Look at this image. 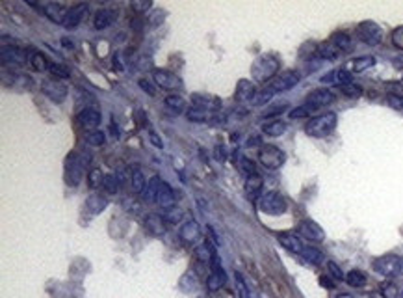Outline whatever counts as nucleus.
<instances>
[{"label":"nucleus","mask_w":403,"mask_h":298,"mask_svg":"<svg viewBox=\"0 0 403 298\" xmlns=\"http://www.w3.org/2000/svg\"><path fill=\"white\" fill-rule=\"evenodd\" d=\"M331 43L336 47L340 53H348L353 49V43H351V38L346 32H336L331 36Z\"/></svg>","instance_id":"27"},{"label":"nucleus","mask_w":403,"mask_h":298,"mask_svg":"<svg viewBox=\"0 0 403 298\" xmlns=\"http://www.w3.org/2000/svg\"><path fill=\"white\" fill-rule=\"evenodd\" d=\"M138 84H140V88H142V90L147 93V95H150V97H154V95H156L154 86H152V84H150L147 79H140V80H138Z\"/></svg>","instance_id":"52"},{"label":"nucleus","mask_w":403,"mask_h":298,"mask_svg":"<svg viewBox=\"0 0 403 298\" xmlns=\"http://www.w3.org/2000/svg\"><path fill=\"white\" fill-rule=\"evenodd\" d=\"M279 71V60L275 58L273 54H262L253 62L251 67V75L256 82H268L273 77H277Z\"/></svg>","instance_id":"3"},{"label":"nucleus","mask_w":403,"mask_h":298,"mask_svg":"<svg viewBox=\"0 0 403 298\" xmlns=\"http://www.w3.org/2000/svg\"><path fill=\"white\" fill-rule=\"evenodd\" d=\"M240 168H242V172L246 173L247 177L256 173V168H254L253 160H249V159H242V166H240Z\"/></svg>","instance_id":"49"},{"label":"nucleus","mask_w":403,"mask_h":298,"mask_svg":"<svg viewBox=\"0 0 403 298\" xmlns=\"http://www.w3.org/2000/svg\"><path fill=\"white\" fill-rule=\"evenodd\" d=\"M272 97H273V93L266 88V90H262V92H258V93H256V95H254L253 103H254V105H256V106H262V105H266V103H268V101H270V99H272Z\"/></svg>","instance_id":"48"},{"label":"nucleus","mask_w":403,"mask_h":298,"mask_svg":"<svg viewBox=\"0 0 403 298\" xmlns=\"http://www.w3.org/2000/svg\"><path fill=\"white\" fill-rule=\"evenodd\" d=\"M386 101H388L390 106H394V108H398V110H402L403 108V99L400 97V95H388Z\"/></svg>","instance_id":"53"},{"label":"nucleus","mask_w":403,"mask_h":298,"mask_svg":"<svg viewBox=\"0 0 403 298\" xmlns=\"http://www.w3.org/2000/svg\"><path fill=\"white\" fill-rule=\"evenodd\" d=\"M173 188L164 181L160 175H154V177L149 181V185L145 188V199L149 201H156L158 205L166 207H173V201H175V196H173Z\"/></svg>","instance_id":"1"},{"label":"nucleus","mask_w":403,"mask_h":298,"mask_svg":"<svg viewBox=\"0 0 403 298\" xmlns=\"http://www.w3.org/2000/svg\"><path fill=\"white\" fill-rule=\"evenodd\" d=\"M299 73L298 71H284V73H280V75H277L275 79L272 80V84L268 86V90L275 95V93H280V92H288V90H292L296 84L299 82Z\"/></svg>","instance_id":"8"},{"label":"nucleus","mask_w":403,"mask_h":298,"mask_svg":"<svg viewBox=\"0 0 403 298\" xmlns=\"http://www.w3.org/2000/svg\"><path fill=\"white\" fill-rule=\"evenodd\" d=\"M324 82H332V84H338V86L342 88L346 84H351V80H353V75L350 71H346V69H336V71H331L329 75H325Z\"/></svg>","instance_id":"23"},{"label":"nucleus","mask_w":403,"mask_h":298,"mask_svg":"<svg viewBox=\"0 0 403 298\" xmlns=\"http://www.w3.org/2000/svg\"><path fill=\"white\" fill-rule=\"evenodd\" d=\"M130 183H132L134 192H143V190L147 188V183H145L143 172H140V170H134V172H132V179H130Z\"/></svg>","instance_id":"39"},{"label":"nucleus","mask_w":403,"mask_h":298,"mask_svg":"<svg viewBox=\"0 0 403 298\" xmlns=\"http://www.w3.org/2000/svg\"><path fill=\"white\" fill-rule=\"evenodd\" d=\"M262 186H264V181H262V177H260L258 173L249 175V177L246 179V192L249 194L251 198L258 196L260 190H262Z\"/></svg>","instance_id":"28"},{"label":"nucleus","mask_w":403,"mask_h":298,"mask_svg":"<svg viewBox=\"0 0 403 298\" xmlns=\"http://www.w3.org/2000/svg\"><path fill=\"white\" fill-rule=\"evenodd\" d=\"M192 103L195 108H201V110H216L221 106V99L214 97V95H206V93H194L192 95Z\"/></svg>","instance_id":"20"},{"label":"nucleus","mask_w":403,"mask_h":298,"mask_svg":"<svg viewBox=\"0 0 403 298\" xmlns=\"http://www.w3.org/2000/svg\"><path fill=\"white\" fill-rule=\"evenodd\" d=\"M28 62H30V66H32L36 71H45V69L50 67V64H48L45 58V54L38 53V51H32V53H30Z\"/></svg>","instance_id":"33"},{"label":"nucleus","mask_w":403,"mask_h":298,"mask_svg":"<svg viewBox=\"0 0 403 298\" xmlns=\"http://www.w3.org/2000/svg\"><path fill=\"white\" fill-rule=\"evenodd\" d=\"M164 21V12L162 10H160V12H154V14H152V17H150V23H152V25H156V23H162Z\"/></svg>","instance_id":"56"},{"label":"nucleus","mask_w":403,"mask_h":298,"mask_svg":"<svg viewBox=\"0 0 403 298\" xmlns=\"http://www.w3.org/2000/svg\"><path fill=\"white\" fill-rule=\"evenodd\" d=\"M88 179H90V186H91V188H97L98 185H102L104 175H102V172H100L98 168H93V170L90 172V175H88Z\"/></svg>","instance_id":"47"},{"label":"nucleus","mask_w":403,"mask_h":298,"mask_svg":"<svg viewBox=\"0 0 403 298\" xmlns=\"http://www.w3.org/2000/svg\"><path fill=\"white\" fill-rule=\"evenodd\" d=\"M195 259H197L201 265L208 266L210 263H214V261H216V255L212 253L210 246L201 244V246H197V250H195Z\"/></svg>","instance_id":"31"},{"label":"nucleus","mask_w":403,"mask_h":298,"mask_svg":"<svg viewBox=\"0 0 403 298\" xmlns=\"http://www.w3.org/2000/svg\"><path fill=\"white\" fill-rule=\"evenodd\" d=\"M234 285H236V292L238 298H251V292L247 289V281L244 279L240 272H234Z\"/></svg>","instance_id":"37"},{"label":"nucleus","mask_w":403,"mask_h":298,"mask_svg":"<svg viewBox=\"0 0 403 298\" xmlns=\"http://www.w3.org/2000/svg\"><path fill=\"white\" fill-rule=\"evenodd\" d=\"M225 281H227V276H225V272H223V268H214V272L210 274L206 278V289L208 291H212V292H216V291H220L221 287L225 285Z\"/></svg>","instance_id":"24"},{"label":"nucleus","mask_w":403,"mask_h":298,"mask_svg":"<svg viewBox=\"0 0 403 298\" xmlns=\"http://www.w3.org/2000/svg\"><path fill=\"white\" fill-rule=\"evenodd\" d=\"M78 121L88 131H97V127L100 125V112L95 108H84L78 114Z\"/></svg>","instance_id":"18"},{"label":"nucleus","mask_w":403,"mask_h":298,"mask_svg":"<svg viewBox=\"0 0 403 298\" xmlns=\"http://www.w3.org/2000/svg\"><path fill=\"white\" fill-rule=\"evenodd\" d=\"M286 129H288V125H286L284 121H280V119H273V121H270V123H266V125L262 127L264 134H268V136H282L286 133Z\"/></svg>","instance_id":"29"},{"label":"nucleus","mask_w":403,"mask_h":298,"mask_svg":"<svg viewBox=\"0 0 403 298\" xmlns=\"http://www.w3.org/2000/svg\"><path fill=\"white\" fill-rule=\"evenodd\" d=\"M327 268H329V272H331V276L334 279H346V276H344V272L340 270V266L336 265V263H332V261H329L327 263Z\"/></svg>","instance_id":"50"},{"label":"nucleus","mask_w":403,"mask_h":298,"mask_svg":"<svg viewBox=\"0 0 403 298\" xmlns=\"http://www.w3.org/2000/svg\"><path fill=\"white\" fill-rule=\"evenodd\" d=\"M130 6H132V10H136V12L143 14L145 10H149V8H150V2H132Z\"/></svg>","instance_id":"54"},{"label":"nucleus","mask_w":403,"mask_h":298,"mask_svg":"<svg viewBox=\"0 0 403 298\" xmlns=\"http://www.w3.org/2000/svg\"><path fill=\"white\" fill-rule=\"evenodd\" d=\"M374 64H376V58H374V56H360V58H357L351 64V69H353L355 73H362L366 69L374 67Z\"/></svg>","instance_id":"36"},{"label":"nucleus","mask_w":403,"mask_h":298,"mask_svg":"<svg viewBox=\"0 0 403 298\" xmlns=\"http://www.w3.org/2000/svg\"><path fill=\"white\" fill-rule=\"evenodd\" d=\"M152 79L158 84V88H164V90H180L182 88V80L178 79V75L168 71V69H154Z\"/></svg>","instance_id":"10"},{"label":"nucleus","mask_w":403,"mask_h":298,"mask_svg":"<svg viewBox=\"0 0 403 298\" xmlns=\"http://www.w3.org/2000/svg\"><path fill=\"white\" fill-rule=\"evenodd\" d=\"M260 164L268 168V170H279L280 166L284 164V153L280 151L279 147L275 146H262L258 153Z\"/></svg>","instance_id":"7"},{"label":"nucleus","mask_w":403,"mask_h":298,"mask_svg":"<svg viewBox=\"0 0 403 298\" xmlns=\"http://www.w3.org/2000/svg\"><path fill=\"white\" fill-rule=\"evenodd\" d=\"M106 207H108L106 198L98 196V194H91L90 198H88V201H86V209H88L91 214H98V212H102Z\"/></svg>","instance_id":"26"},{"label":"nucleus","mask_w":403,"mask_h":298,"mask_svg":"<svg viewBox=\"0 0 403 298\" xmlns=\"http://www.w3.org/2000/svg\"><path fill=\"white\" fill-rule=\"evenodd\" d=\"M164 103H166V106H168L173 114H180V112H184V108H186V101L182 99L180 95H176V93L168 95Z\"/></svg>","instance_id":"32"},{"label":"nucleus","mask_w":403,"mask_h":298,"mask_svg":"<svg viewBox=\"0 0 403 298\" xmlns=\"http://www.w3.org/2000/svg\"><path fill=\"white\" fill-rule=\"evenodd\" d=\"M340 92L344 93L346 97H360L362 95V88L358 86V84H346V86L340 88Z\"/></svg>","instance_id":"45"},{"label":"nucleus","mask_w":403,"mask_h":298,"mask_svg":"<svg viewBox=\"0 0 403 298\" xmlns=\"http://www.w3.org/2000/svg\"><path fill=\"white\" fill-rule=\"evenodd\" d=\"M102 188H104V192H106V194H116L117 188H119V183H117L116 175H104Z\"/></svg>","instance_id":"43"},{"label":"nucleus","mask_w":403,"mask_h":298,"mask_svg":"<svg viewBox=\"0 0 403 298\" xmlns=\"http://www.w3.org/2000/svg\"><path fill=\"white\" fill-rule=\"evenodd\" d=\"M338 123V116L334 112H325L322 116H316L312 118L308 123H306L305 131L308 136L312 138H324V136H329V134L336 129Z\"/></svg>","instance_id":"2"},{"label":"nucleus","mask_w":403,"mask_h":298,"mask_svg":"<svg viewBox=\"0 0 403 298\" xmlns=\"http://www.w3.org/2000/svg\"><path fill=\"white\" fill-rule=\"evenodd\" d=\"M150 140H152V144H154V146L162 147V140H160V138H156V136H154V133L150 134Z\"/></svg>","instance_id":"57"},{"label":"nucleus","mask_w":403,"mask_h":298,"mask_svg":"<svg viewBox=\"0 0 403 298\" xmlns=\"http://www.w3.org/2000/svg\"><path fill=\"white\" fill-rule=\"evenodd\" d=\"M301 257L305 259L306 263H310V265H320L324 261V253L320 252L318 248H314V246L305 244L303 252H301Z\"/></svg>","instance_id":"30"},{"label":"nucleus","mask_w":403,"mask_h":298,"mask_svg":"<svg viewBox=\"0 0 403 298\" xmlns=\"http://www.w3.org/2000/svg\"><path fill=\"white\" fill-rule=\"evenodd\" d=\"M318 54L324 60H336L342 53H340L336 47H334L331 41H329V43H322V45L318 47Z\"/></svg>","instance_id":"35"},{"label":"nucleus","mask_w":403,"mask_h":298,"mask_svg":"<svg viewBox=\"0 0 403 298\" xmlns=\"http://www.w3.org/2000/svg\"><path fill=\"white\" fill-rule=\"evenodd\" d=\"M284 108H286V103H280L279 106H273L272 110H268L266 116H275V114H280L282 110H284Z\"/></svg>","instance_id":"55"},{"label":"nucleus","mask_w":403,"mask_h":298,"mask_svg":"<svg viewBox=\"0 0 403 298\" xmlns=\"http://www.w3.org/2000/svg\"><path fill=\"white\" fill-rule=\"evenodd\" d=\"M260 211L266 212V214H272V216H280L286 212V199L282 194L279 192H266L262 198H260Z\"/></svg>","instance_id":"5"},{"label":"nucleus","mask_w":403,"mask_h":298,"mask_svg":"<svg viewBox=\"0 0 403 298\" xmlns=\"http://www.w3.org/2000/svg\"><path fill=\"white\" fill-rule=\"evenodd\" d=\"M332 101H334V93L329 92V90H314L312 93L306 95V103L305 105L312 110H318L322 106H327L331 105Z\"/></svg>","instance_id":"14"},{"label":"nucleus","mask_w":403,"mask_h":298,"mask_svg":"<svg viewBox=\"0 0 403 298\" xmlns=\"http://www.w3.org/2000/svg\"><path fill=\"white\" fill-rule=\"evenodd\" d=\"M86 15H88V4H74V6L69 8V12H67V17L64 21V27L65 28H76L82 21L86 19Z\"/></svg>","instance_id":"15"},{"label":"nucleus","mask_w":403,"mask_h":298,"mask_svg":"<svg viewBox=\"0 0 403 298\" xmlns=\"http://www.w3.org/2000/svg\"><path fill=\"white\" fill-rule=\"evenodd\" d=\"M186 116H188L190 121H208V119L212 118V114H210V112H206V110H201V108H195V106L188 108Z\"/></svg>","instance_id":"38"},{"label":"nucleus","mask_w":403,"mask_h":298,"mask_svg":"<svg viewBox=\"0 0 403 298\" xmlns=\"http://www.w3.org/2000/svg\"><path fill=\"white\" fill-rule=\"evenodd\" d=\"M392 43H394L398 49L403 51V27H398L396 30L392 32Z\"/></svg>","instance_id":"51"},{"label":"nucleus","mask_w":403,"mask_h":298,"mask_svg":"<svg viewBox=\"0 0 403 298\" xmlns=\"http://www.w3.org/2000/svg\"><path fill=\"white\" fill-rule=\"evenodd\" d=\"M143 225H145V229H147L150 235H154V237H162L164 233L168 231V222H166V218H164L162 214H156V212L145 214Z\"/></svg>","instance_id":"13"},{"label":"nucleus","mask_w":403,"mask_h":298,"mask_svg":"<svg viewBox=\"0 0 403 298\" xmlns=\"http://www.w3.org/2000/svg\"><path fill=\"white\" fill-rule=\"evenodd\" d=\"M116 21V12H112V10H98L97 14H95V21H93V25L97 30H104V28H108Z\"/></svg>","instance_id":"25"},{"label":"nucleus","mask_w":403,"mask_h":298,"mask_svg":"<svg viewBox=\"0 0 403 298\" xmlns=\"http://www.w3.org/2000/svg\"><path fill=\"white\" fill-rule=\"evenodd\" d=\"M2 60H4V64H24L26 53L20 47L2 45Z\"/></svg>","instance_id":"21"},{"label":"nucleus","mask_w":403,"mask_h":298,"mask_svg":"<svg viewBox=\"0 0 403 298\" xmlns=\"http://www.w3.org/2000/svg\"><path fill=\"white\" fill-rule=\"evenodd\" d=\"M43 12H45V15L50 21L64 25V21H65V17H67V12H69V10H67L65 6H62V4H58V2H50V4H45V6H43Z\"/></svg>","instance_id":"22"},{"label":"nucleus","mask_w":403,"mask_h":298,"mask_svg":"<svg viewBox=\"0 0 403 298\" xmlns=\"http://www.w3.org/2000/svg\"><path fill=\"white\" fill-rule=\"evenodd\" d=\"M178 235H180V238L184 240V242L194 244V242H197V240L201 238V227H199V224H197L194 218H188L184 224L180 225Z\"/></svg>","instance_id":"16"},{"label":"nucleus","mask_w":403,"mask_h":298,"mask_svg":"<svg viewBox=\"0 0 403 298\" xmlns=\"http://www.w3.org/2000/svg\"><path fill=\"white\" fill-rule=\"evenodd\" d=\"M48 71H50L54 77H58V79H69V77H71V71L65 66H62V64H50Z\"/></svg>","instance_id":"44"},{"label":"nucleus","mask_w":403,"mask_h":298,"mask_svg":"<svg viewBox=\"0 0 403 298\" xmlns=\"http://www.w3.org/2000/svg\"><path fill=\"white\" fill-rule=\"evenodd\" d=\"M314 112L312 108H308L306 105H301V106H298V108H294V110H290V119H299V118H308L310 114Z\"/></svg>","instance_id":"46"},{"label":"nucleus","mask_w":403,"mask_h":298,"mask_svg":"<svg viewBox=\"0 0 403 298\" xmlns=\"http://www.w3.org/2000/svg\"><path fill=\"white\" fill-rule=\"evenodd\" d=\"M298 233L301 238H306L310 242H322L325 238V231L320 227V224H316L314 220H303L298 225Z\"/></svg>","instance_id":"11"},{"label":"nucleus","mask_w":403,"mask_h":298,"mask_svg":"<svg viewBox=\"0 0 403 298\" xmlns=\"http://www.w3.org/2000/svg\"><path fill=\"white\" fill-rule=\"evenodd\" d=\"M41 92L45 93L48 99L54 101V103H62L65 99V95H67V88L62 82H58V80L48 79L41 82Z\"/></svg>","instance_id":"12"},{"label":"nucleus","mask_w":403,"mask_h":298,"mask_svg":"<svg viewBox=\"0 0 403 298\" xmlns=\"http://www.w3.org/2000/svg\"><path fill=\"white\" fill-rule=\"evenodd\" d=\"M357 36L358 40L364 41L366 45H377L383 38V32L374 21H364L357 27Z\"/></svg>","instance_id":"9"},{"label":"nucleus","mask_w":403,"mask_h":298,"mask_svg":"<svg viewBox=\"0 0 403 298\" xmlns=\"http://www.w3.org/2000/svg\"><path fill=\"white\" fill-rule=\"evenodd\" d=\"M402 298H403V291H402Z\"/></svg>","instance_id":"59"},{"label":"nucleus","mask_w":403,"mask_h":298,"mask_svg":"<svg viewBox=\"0 0 403 298\" xmlns=\"http://www.w3.org/2000/svg\"><path fill=\"white\" fill-rule=\"evenodd\" d=\"M86 142L90 146H102L104 142H106V134L102 131H90V133L86 134Z\"/></svg>","instance_id":"42"},{"label":"nucleus","mask_w":403,"mask_h":298,"mask_svg":"<svg viewBox=\"0 0 403 298\" xmlns=\"http://www.w3.org/2000/svg\"><path fill=\"white\" fill-rule=\"evenodd\" d=\"M180 289L184 292H194L197 291V279H195V276L192 274V272H188V274H184L180 279Z\"/></svg>","instance_id":"40"},{"label":"nucleus","mask_w":403,"mask_h":298,"mask_svg":"<svg viewBox=\"0 0 403 298\" xmlns=\"http://www.w3.org/2000/svg\"><path fill=\"white\" fill-rule=\"evenodd\" d=\"M372 268L384 278H398L403 274V255H396V253L381 255V257L374 259Z\"/></svg>","instance_id":"4"},{"label":"nucleus","mask_w":403,"mask_h":298,"mask_svg":"<svg viewBox=\"0 0 403 298\" xmlns=\"http://www.w3.org/2000/svg\"><path fill=\"white\" fill-rule=\"evenodd\" d=\"M256 95V90H254V84L251 80L242 79L238 84H236V92H234V99L238 103H247V101L254 99Z\"/></svg>","instance_id":"19"},{"label":"nucleus","mask_w":403,"mask_h":298,"mask_svg":"<svg viewBox=\"0 0 403 298\" xmlns=\"http://www.w3.org/2000/svg\"><path fill=\"white\" fill-rule=\"evenodd\" d=\"M64 43H65V47H69V49H72V41H69L67 38L64 40Z\"/></svg>","instance_id":"58"},{"label":"nucleus","mask_w":403,"mask_h":298,"mask_svg":"<svg viewBox=\"0 0 403 298\" xmlns=\"http://www.w3.org/2000/svg\"><path fill=\"white\" fill-rule=\"evenodd\" d=\"M346 283L351 287H364L366 285V274L362 270H351L346 274Z\"/></svg>","instance_id":"34"},{"label":"nucleus","mask_w":403,"mask_h":298,"mask_svg":"<svg viewBox=\"0 0 403 298\" xmlns=\"http://www.w3.org/2000/svg\"><path fill=\"white\" fill-rule=\"evenodd\" d=\"M277 240L284 246L288 252L298 253V255H301L303 248H305V242L301 240V237L294 235V233H279V235H277Z\"/></svg>","instance_id":"17"},{"label":"nucleus","mask_w":403,"mask_h":298,"mask_svg":"<svg viewBox=\"0 0 403 298\" xmlns=\"http://www.w3.org/2000/svg\"><path fill=\"white\" fill-rule=\"evenodd\" d=\"M84 175V160L78 153H71L65 159V183L69 186H76Z\"/></svg>","instance_id":"6"},{"label":"nucleus","mask_w":403,"mask_h":298,"mask_svg":"<svg viewBox=\"0 0 403 298\" xmlns=\"http://www.w3.org/2000/svg\"><path fill=\"white\" fill-rule=\"evenodd\" d=\"M162 216L166 218L168 224H178L182 220V216H184V212L178 207H169V209H166V214H162Z\"/></svg>","instance_id":"41"}]
</instances>
